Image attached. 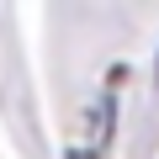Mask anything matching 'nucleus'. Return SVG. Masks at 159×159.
I'll return each instance as SVG.
<instances>
[{
    "mask_svg": "<svg viewBox=\"0 0 159 159\" xmlns=\"http://www.w3.org/2000/svg\"><path fill=\"white\" fill-rule=\"evenodd\" d=\"M111 127H117V96L106 90V96H96V106L85 111V143H80V148L101 154V148H106V138H111Z\"/></svg>",
    "mask_w": 159,
    "mask_h": 159,
    "instance_id": "nucleus-1",
    "label": "nucleus"
},
{
    "mask_svg": "<svg viewBox=\"0 0 159 159\" xmlns=\"http://www.w3.org/2000/svg\"><path fill=\"white\" fill-rule=\"evenodd\" d=\"M64 159H96V154H90V148H69Z\"/></svg>",
    "mask_w": 159,
    "mask_h": 159,
    "instance_id": "nucleus-2",
    "label": "nucleus"
}]
</instances>
